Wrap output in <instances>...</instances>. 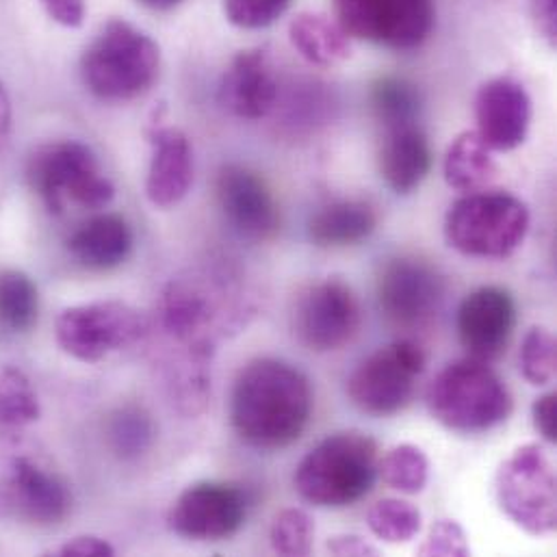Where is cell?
<instances>
[{
	"label": "cell",
	"instance_id": "6da1fadb",
	"mask_svg": "<svg viewBox=\"0 0 557 557\" xmlns=\"http://www.w3.org/2000/svg\"><path fill=\"white\" fill-rule=\"evenodd\" d=\"M248 299L235 278L215 270H191L170 280L157 306L163 375L176 410L198 417L211 401V362L218 343L246 325Z\"/></svg>",
	"mask_w": 557,
	"mask_h": 557
},
{
	"label": "cell",
	"instance_id": "7a4b0ae2",
	"mask_svg": "<svg viewBox=\"0 0 557 557\" xmlns=\"http://www.w3.org/2000/svg\"><path fill=\"white\" fill-rule=\"evenodd\" d=\"M310 414L312 388L297 367L259 358L239 371L231 395V421L250 447L276 451L293 445L308 428Z\"/></svg>",
	"mask_w": 557,
	"mask_h": 557
},
{
	"label": "cell",
	"instance_id": "3957f363",
	"mask_svg": "<svg viewBox=\"0 0 557 557\" xmlns=\"http://www.w3.org/2000/svg\"><path fill=\"white\" fill-rule=\"evenodd\" d=\"M159 44L126 20H109L81 57L85 87L104 102L144 96L159 78Z\"/></svg>",
	"mask_w": 557,
	"mask_h": 557
},
{
	"label": "cell",
	"instance_id": "277c9868",
	"mask_svg": "<svg viewBox=\"0 0 557 557\" xmlns=\"http://www.w3.org/2000/svg\"><path fill=\"white\" fill-rule=\"evenodd\" d=\"M430 414L447 430L480 434L506 423L512 393L488 362L465 358L447 364L428 386Z\"/></svg>",
	"mask_w": 557,
	"mask_h": 557
},
{
	"label": "cell",
	"instance_id": "5b68a950",
	"mask_svg": "<svg viewBox=\"0 0 557 557\" xmlns=\"http://www.w3.org/2000/svg\"><path fill=\"white\" fill-rule=\"evenodd\" d=\"M377 445L362 432H338L310 449L295 471L301 499L319 508H345L377 480Z\"/></svg>",
	"mask_w": 557,
	"mask_h": 557
},
{
	"label": "cell",
	"instance_id": "8992f818",
	"mask_svg": "<svg viewBox=\"0 0 557 557\" xmlns=\"http://www.w3.org/2000/svg\"><path fill=\"white\" fill-rule=\"evenodd\" d=\"M530 231V211L517 196L475 191L456 200L445 218L447 244L465 257L506 259Z\"/></svg>",
	"mask_w": 557,
	"mask_h": 557
},
{
	"label": "cell",
	"instance_id": "52a82bcc",
	"mask_svg": "<svg viewBox=\"0 0 557 557\" xmlns=\"http://www.w3.org/2000/svg\"><path fill=\"white\" fill-rule=\"evenodd\" d=\"M30 189L52 215L67 205L96 211L111 205L113 183L102 174L94 150L81 141H54L39 146L26 168Z\"/></svg>",
	"mask_w": 557,
	"mask_h": 557
},
{
	"label": "cell",
	"instance_id": "ba28073f",
	"mask_svg": "<svg viewBox=\"0 0 557 557\" xmlns=\"http://www.w3.org/2000/svg\"><path fill=\"white\" fill-rule=\"evenodd\" d=\"M150 332L152 321L141 310L115 299L65 308L54 323L59 347L81 362H100L144 343Z\"/></svg>",
	"mask_w": 557,
	"mask_h": 557
},
{
	"label": "cell",
	"instance_id": "9c48e42d",
	"mask_svg": "<svg viewBox=\"0 0 557 557\" xmlns=\"http://www.w3.org/2000/svg\"><path fill=\"white\" fill-rule=\"evenodd\" d=\"M497 502L506 517L532 536L557 528L556 469L541 445L519 447L497 473Z\"/></svg>",
	"mask_w": 557,
	"mask_h": 557
},
{
	"label": "cell",
	"instance_id": "30bf717a",
	"mask_svg": "<svg viewBox=\"0 0 557 557\" xmlns=\"http://www.w3.org/2000/svg\"><path fill=\"white\" fill-rule=\"evenodd\" d=\"M428 358L419 343L395 341L364 358L347 380L351 404L371 417H391L410 406Z\"/></svg>",
	"mask_w": 557,
	"mask_h": 557
},
{
	"label": "cell",
	"instance_id": "8fae6325",
	"mask_svg": "<svg viewBox=\"0 0 557 557\" xmlns=\"http://www.w3.org/2000/svg\"><path fill=\"white\" fill-rule=\"evenodd\" d=\"M338 26L354 39L391 50L419 48L434 28V0H334Z\"/></svg>",
	"mask_w": 557,
	"mask_h": 557
},
{
	"label": "cell",
	"instance_id": "7c38bea8",
	"mask_svg": "<svg viewBox=\"0 0 557 557\" xmlns=\"http://www.w3.org/2000/svg\"><path fill=\"white\" fill-rule=\"evenodd\" d=\"M362 323L354 290L341 280L308 286L290 314L293 336L312 351H334L354 341Z\"/></svg>",
	"mask_w": 557,
	"mask_h": 557
},
{
	"label": "cell",
	"instance_id": "4fadbf2b",
	"mask_svg": "<svg viewBox=\"0 0 557 557\" xmlns=\"http://www.w3.org/2000/svg\"><path fill=\"white\" fill-rule=\"evenodd\" d=\"M248 515L246 493L226 482H198L185 488L170 510V528L178 536L198 543H215L235 536Z\"/></svg>",
	"mask_w": 557,
	"mask_h": 557
},
{
	"label": "cell",
	"instance_id": "5bb4252c",
	"mask_svg": "<svg viewBox=\"0 0 557 557\" xmlns=\"http://www.w3.org/2000/svg\"><path fill=\"white\" fill-rule=\"evenodd\" d=\"M445 295L443 276L419 259H393L377 278V301L388 323L421 330L432 323Z\"/></svg>",
	"mask_w": 557,
	"mask_h": 557
},
{
	"label": "cell",
	"instance_id": "9a60e30c",
	"mask_svg": "<svg viewBox=\"0 0 557 557\" xmlns=\"http://www.w3.org/2000/svg\"><path fill=\"white\" fill-rule=\"evenodd\" d=\"M517 327V301L508 288L480 286L458 308V336L471 358H502Z\"/></svg>",
	"mask_w": 557,
	"mask_h": 557
},
{
	"label": "cell",
	"instance_id": "2e32d148",
	"mask_svg": "<svg viewBox=\"0 0 557 557\" xmlns=\"http://www.w3.org/2000/svg\"><path fill=\"white\" fill-rule=\"evenodd\" d=\"M218 202L231 226L246 239L270 242L278 235L280 211L268 183L252 170L231 163L215 181Z\"/></svg>",
	"mask_w": 557,
	"mask_h": 557
},
{
	"label": "cell",
	"instance_id": "e0dca14e",
	"mask_svg": "<svg viewBox=\"0 0 557 557\" xmlns=\"http://www.w3.org/2000/svg\"><path fill=\"white\" fill-rule=\"evenodd\" d=\"M475 120L478 135L493 152H510L528 137L532 100L521 83L493 78L475 96Z\"/></svg>",
	"mask_w": 557,
	"mask_h": 557
},
{
	"label": "cell",
	"instance_id": "ac0fdd59",
	"mask_svg": "<svg viewBox=\"0 0 557 557\" xmlns=\"http://www.w3.org/2000/svg\"><path fill=\"white\" fill-rule=\"evenodd\" d=\"M220 104L242 120H263L278 102V78L265 48L242 50L233 57L220 83Z\"/></svg>",
	"mask_w": 557,
	"mask_h": 557
},
{
	"label": "cell",
	"instance_id": "d6986e66",
	"mask_svg": "<svg viewBox=\"0 0 557 557\" xmlns=\"http://www.w3.org/2000/svg\"><path fill=\"white\" fill-rule=\"evenodd\" d=\"M152 148L146 176V196L157 209L183 202L194 185V148L189 137L172 126H154L148 133Z\"/></svg>",
	"mask_w": 557,
	"mask_h": 557
},
{
	"label": "cell",
	"instance_id": "ffe728a7",
	"mask_svg": "<svg viewBox=\"0 0 557 557\" xmlns=\"http://www.w3.org/2000/svg\"><path fill=\"white\" fill-rule=\"evenodd\" d=\"M380 176L397 196L421 187L432 168V148L419 124L388 128L380 146Z\"/></svg>",
	"mask_w": 557,
	"mask_h": 557
},
{
	"label": "cell",
	"instance_id": "44dd1931",
	"mask_svg": "<svg viewBox=\"0 0 557 557\" xmlns=\"http://www.w3.org/2000/svg\"><path fill=\"white\" fill-rule=\"evenodd\" d=\"M133 231L122 215L104 213L83 222L67 239L72 259L91 272L120 268L133 252Z\"/></svg>",
	"mask_w": 557,
	"mask_h": 557
},
{
	"label": "cell",
	"instance_id": "7402d4cb",
	"mask_svg": "<svg viewBox=\"0 0 557 557\" xmlns=\"http://www.w3.org/2000/svg\"><path fill=\"white\" fill-rule=\"evenodd\" d=\"M377 226L375 209L364 200H338L312 215L308 237L319 248H347L367 242Z\"/></svg>",
	"mask_w": 557,
	"mask_h": 557
},
{
	"label": "cell",
	"instance_id": "603a6c76",
	"mask_svg": "<svg viewBox=\"0 0 557 557\" xmlns=\"http://www.w3.org/2000/svg\"><path fill=\"white\" fill-rule=\"evenodd\" d=\"M288 39L301 59L319 67L338 65L351 54V37L323 13H297L288 24Z\"/></svg>",
	"mask_w": 557,
	"mask_h": 557
},
{
	"label": "cell",
	"instance_id": "cb8c5ba5",
	"mask_svg": "<svg viewBox=\"0 0 557 557\" xmlns=\"http://www.w3.org/2000/svg\"><path fill=\"white\" fill-rule=\"evenodd\" d=\"M443 172L451 189L475 194L486 191L495 183L499 168L493 150L484 144L478 131H467L449 146Z\"/></svg>",
	"mask_w": 557,
	"mask_h": 557
},
{
	"label": "cell",
	"instance_id": "d4e9b609",
	"mask_svg": "<svg viewBox=\"0 0 557 557\" xmlns=\"http://www.w3.org/2000/svg\"><path fill=\"white\" fill-rule=\"evenodd\" d=\"M39 314V295L35 282L24 272L2 270L0 272V332L2 334H26Z\"/></svg>",
	"mask_w": 557,
	"mask_h": 557
},
{
	"label": "cell",
	"instance_id": "484cf974",
	"mask_svg": "<svg viewBox=\"0 0 557 557\" xmlns=\"http://www.w3.org/2000/svg\"><path fill=\"white\" fill-rule=\"evenodd\" d=\"M421 104L419 87L406 78L384 76L371 87V107L384 131L417 124Z\"/></svg>",
	"mask_w": 557,
	"mask_h": 557
},
{
	"label": "cell",
	"instance_id": "4316f807",
	"mask_svg": "<svg viewBox=\"0 0 557 557\" xmlns=\"http://www.w3.org/2000/svg\"><path fill=\"white\" fill-rule=\"evenodd\" d=\"M107 436L113 454L120 460L131 462L141 458L152 447L154 423L144 408L124 406L111 414Z\"/></svg>",
	"mask_w": 557,
	"mask_h": 557
},
{
	"label": "cell",
	"instance_id": "83f0119b",
	"mask_svg": "<svg viewBox=\"0 0 557 557\" xmlns=\"http://www.w3.org/2000/svg\"><path fill=\"white\" fill-rule=\"evenodd\" d=\"M367 525L371 534L388 545H406L419 536L423 517L417 506L404 499H382L367 512Z\"/></svg>",
	"mask_w": 557,
	"mask_h": 557
},
{
	"label": "cell",
	"instance_id": "f1b7e54d",
	"mask_svg": "<svg viewBox=\"0 0 557 557\" xmlns=\"http://www.w3.org/2000/svg\"><path fill=\"white\" fill-rule=\"evenodd\" d=\"M377 478L393 491L417 495L428 486L430 462L414 445H397L377 460Z\"/></svg>",
	"mask_w": 557,
	"mask_h": 557
},
{
	"label": "cell",
	"instance_id": "f546056e",
	"mask_svg": "<svg viewBox=\"0 0 557 557\" xmlns=\"http://www.w3.org/2000/svg\"><path fill=\"white\" fill-rule=\"evenodd\" d=\"M519 362H521V373L530 384L534 386L552 384L556 377V336L541 325L532 327L523 338Z\"/></svg>",
	"mask_w": 557,
	"mask_h": 557
},
{
	"label": "cell",
	"instance_id": "4dcf8cb0",
	"mask_svg": "<svg viewBox=\"0 0 557 557\" xmlns=\"http://www.w3.org/2000/svg\"><path fill=\"white\" fill-rule=\"evenodd\" d=\"M314 525L312 519L299 508H286L272 523L270 543L278 556L301 557L312 552Z\"/></svg>",
	"mask_w": 557,
	"mask_h": 557
},
{
	"label": "cell",
	"instance_id": "1f68e13d",
	"mask_svg": "<svg viewBox=\"0 0 557 557\" xmlns=\"http://www.w3.org/2000/svg\"><path fill=\"white\" fill-rule=\"evenodd\" d=\"M290 0H224V13L239 28H265L286 13Z\"/></svg>",
	"mask_w": 557,
	"mask_h": 557
},
{
	"label": "cell",
	"instance_id": "d6a6232c",
	"mask_svg": "<svg viewBox=\"0 0 557 557\" xmlns=\"http://www.w3.org/2000/svg\"><path fill=\"white\" fill-rule=\"evenodd\" d=\"M419 556L425 557H467L471 556V547L465 530L456 521H438L430 530L425 543L417 549Z\"/></svg>",
	"mask_w": 557,
	"mask_h": 557
},
{
	"label": "cell",
	"instance_id": "836d02e7",
	"mask_svg": "<svg viewBox=\"0 0 557 557\" xmlns=\"http://www.w3.org/2000/svg\"><path fill=\"white\" fill-rule=\"evenodd\" d=\"M536 432L552 445L557 443V395L547 393L536 399L532 408Z\"/></svg>",
	"mask_w": 557,
	"mask_h": 557
},
{
	"label": "cell",
	"instance_id": "e575fe53",
	"mask_svg": "<svg viewBox=\"0 0 557 557\" xmlns=\"http://www.w3.org/2000/svg\"><path fill=\"white\" fill-rule=\"evenodd\" d=\"M50 556L57 557H111L115 556V549L98 539V536H78L61 547H57L54 552H50Z\"/></svg>",
	"mask_w": 557,
	"mask_h": 557
},
{
	"label": "cell",
	"instance_id": "d590c367",
	"mask_svg": "<svg viewBox=\"0 0 557 557\" xmlns=\"http://www.w3.org/2000/svg\"><path fill=\"white\" fill-rule=\"evenodd\" d=\"M46 13L61 26L76 28L85 20L87 0H41Z\"/></svg>",
	"mask_w": 557,
	"mask_h": 557
},
{
	"label": "cell",
	"instance_id": "8d00e7d4",
	"mask_svg": "<svg viewBox=\"0 0 557 557\" xmlns=\"http://www.w3.org/2000/svg\"><path fill=\"white\" fill-rule=\"evenodd\" d=\"M325 549H327V554L338 557L380 556V552H377L371 543L362 541L360 536H351V534H349V536H334V539H330L327 545H325Z\"/></svg>",
	"mask_w": 557,
	"mask_h": 557
},
{
	"label": "cell",
	"instance_id": "74e56055",
	"mask_svg": "<svg viewBox=\"0 0 557 557\" xmlns=\"http://www.w3.org/2000/svg\"><path fill=\"white\" fill-rule=\"evenodd\" d=\"M532 15L536 20L539 30L543 37L556 46L557 39V0H530Z\"/></svg>",
	"mask_w": 557,
	"mask_h": 557
},
{
	"label": "cell",
	"instance_id": "f35d334b",
	"mask_svg": "<svg viewBox=\"0 0 557 557\" xmlns=\"http://www.w3.org/2000/svg\"><path fill=\"white\" fill-rule=\"evenodd\" d=\"M9 133H11V100L0 81V150L9 141Z\"/></svg>",
	"mask_w": 557,
	"mask_h": 557
},
{
	"label": "cell",
	"instance_id": "ab89813d",
	"mask_svg": "<svg viewBox=\"0 0 557 557\" xmlns=\"http://www.w3.org/2000/svg\"><path fill=\"white\" fill-rule=\"evenodd\" d=\"M137 2L152 9V11H170V9L178 7L183 0H137Z\"/></svg>",
	"mask_w": 557,
	"mask_h": 557
}]
</instances>
